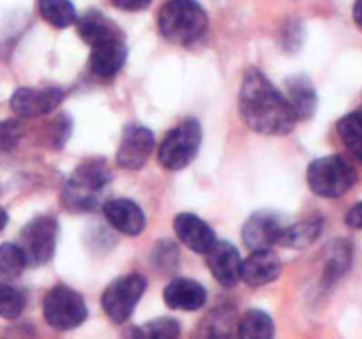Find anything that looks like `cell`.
Here are the masks:
<instances>
[{
	"mask_svg": "<svg viewBox=\"0 0 362 339\" xmlns=\"http://www.w3.org/2000/svg\"><path fill=\"white\" fill-rule=\"evenodd\" d=\"M239 112L247 127L260 134L283 136L293 131L297 117L286 95L264 73L250 69L239 92Z\"/></svg>",
	"mask_w": 362,
	"mask_h": 339,
	"instance_id": "obj_1",
	"label": "cell"
},
{
	"mask_svg": "<svg viewBox=\"0 0 362 339\" xmlns=\"http://www.w3.org/2000/svg\"><path fill=\"white\" fill-rule=\"evenodd\" d=\"M159 30L175 44H193L209 28V18L197 0H168L159 11Z\"/></svg>",
	"mask_w": 362,
	"mask_h": 339,
	"instance_id": "obj_2",
	"label": "cell"
},
{
	"mask_svg": "<svg viewBox=\"0 0 362 339\" xmlns=\"http://www.w3.org/2000/svg\"><path fill=\"white\" fill-rule=\"evenodd\" d=\"M112 179L103 159H90L78 166L62 191L64 207L73 212H88L98 207L99 194Z\"/></svg>",
	"mask_w": 362,
	"mask_h": 339,
	"instance_id": "obj_3",
	"label": "cell"
},
{
	"mask_svg": "<svg viewBox=\"0 0 362 339\" xmlns=\"http://www.w3.org/2000/svg\"><path fill=\"white\" fill-rule=\"evenodd\" d=\"M308 184L322 198H338L356 184V170L339 155L315 159L308 168Z\"/></svg>",
	"mask_w": 362,
	"mask_h": 339,
	"instance_id": "obj_4",
	"label": "cell"
},
{
	"mask_svg": "<svg viewBox=\"0 0 362 339\" xmlns=\"http://www.w3.org/2000/svg\"><path fill=\"white\" fill-rule=\"evenodd\" d=\"M202 143V127L198 120L187 119L173 127L159 147V162L166 170L179 172L197 157Z\"/></svg>",
	"mask_w": 362,
	"mask_h": 339,
	"instance_id": "obj_5",
	"label": "cell"
},
{
	"mask_svg": "<svg viewBox=\"0 0 362 339\" xmlns=\"http://www.w3.org/2000/svg\"><path fill=\"white\" fill-rule=\"evenodd\" d=\"M42 314L49 327L57 331H71L81 325L87 318V306L83 297L67 286H55L49 290L42 302Z\"/></svg>",
	"mask_w": 362,
	"mask_h": 339,
	"instance_id": "obj_6",
	"label": "cell"
},
{
	"mask_svg": "<svg viewBox=\"0 0 362 339\" xmlns=\"http://www.w3.org/2000/svg\"><path fill=\"white\" fill-rule=\"evenodd\" d=\"M57 237H59V225L52 215H39L32 219L21 230L18 239V246L27 260V265L37 267L48 263L55 253Z\"/></svg>",
	"mask_w": 362,
	"mask_h": 339,
	"instance_id": "obj_7",
	"label": "cell"
},
{
	"mask_svg": "<svg viewBox=\"0 0 362 339\" xmlns=\"http://www.w3.org/2000/svg\"><path fill=\"white\" fill-rule=\"evenodd\" d=\"M147 288V281L140 274H127L117 278L108 285L103 293V309L117 323H124L133 314L134 307L140 302Z\"/></svg>",
	"mask_w": 362,
	"mask_h": 339,
	"instance_id": "obj_8",
	"label": "cell"
},
{
	"mask_svg": "<svg viewBox=\"0 0 362 339\" xmlns=\"http://www.w3.org/2000/svg\"><path fill=\"white\" fill-rule=\"evenodd\" d=\"M288 225L286 219L278 212L260 210L255 212L243 228V240L247 249H269L278 244L279 235Z\"/></svg>",
	"mask_w": 362,
	"mask_h": 339,
	"instance_id": "obj_9",
	"label": "cell"
},
{
	"mask_svg": "<svg viewBox=\"0 0 362 339\" xmlns=\"http://www.w3.org/2000/svg\"><path fill=\"white\" fill-rule=\"evenodd\" d=\"M154 150V134L144 126H127L122 133L119 150H117V165L124 170H140Z\"/></svg>",
	"mask_w": 362,
	"mask_h": 339,
	"instance_id": "obj_10",
	"label": "cell"
},
{
	"mask_svg": "<svg viewBox=\"0 0 362 339\" xmlns=\"http://www.w3.org/2000/svg\"><path fill=\"white\" fill-rule=\"evenodd\" d=\"M64 92L59 87H45V88H30L21 87L11 95V108L14 113L25 119H34V117L45 115L53 112L57 106L62 102Z\"/></svg>",
	"mask_w": 362,
	"mask_h": 339,
	"instance_id": "obj_11",
	"label": "cell"
},
{
	"mask_svg": "<svg viewBox=\"0 0 362 339\" xmlns=\"http://www.w3.org/2000/svg\"><path fill=\"white\" fill-rule=\"evenodd\" d=\"M205 260H207V267L211 268L212 275L219 285L235 286L240 281V268H243V260L233 246L228 240H216L205 253Z\"/></svg>",
	"mask_w": 362,
	"mask_h": 339,
	"instance_id": "obj_12",
	"label": "cell"
},
{
	"mask_svg": "<svg viewBox=\"0 0 362 339\" xmlns=\"http://www.w3.org/2000/svg\"><path fill=\"white\" fill-rule=\"evenodd\" d=\"M90 67L98 76L101 78H112L122 69L126 64L127 49L126 42H124L122 32L113 37L105 39V41L98 42V44L90 46Z\"/></svg>",
	"mask_w": 362,
	"mask_h": 339,
	"instance_id": "obj_13",
	"label": "cell"
},
{
	"mask_svg": "<svg viewBox=\"0 0 362 339\" xmlns=\"http://www.w3.org/2000/svg\"><path fill=\"white\" fill-rule=\"evenodd\" d=\"M279 272H281V260L271 247L269 249H255L243 261L240 279L257 288V286H264L274 281Z\"/></svg>",
	"mask_w": 362,
	"mask_h": 339,
	"instance_id": "obj_14",
	"label": "cell"
},
{
	"mask_svg": "<svg viewBox=\"0 0 362 339\" xmlns=\"http://www.w3.org/2000/svg\"><path fill=\"white\" fill-rule=\"evenodd\" d=\"M173 228L177 237L186 247H189L194 253L205 254L209 247L216 242V235L211 226L200 219L198 215L182 212L173 219Z\"/></svg>",
	"mask_w": 362,
	"mask_h": 339,
	"instance_id": "obj_15",
	"label": "cell"
},
{
	"mask_svg": "<svg viewBox=\"0 0 362 339\" xmlns=\"http://www.w3.org/2000/svg\"><path fill=\"white\" fill-rule=\"evenodd\" d=\"M103 212L110 225L124 235H138L145 228V215L134 201L127 198H115L103 205Z\"/></svg>",
	"mask_w": 362,
	"mask_h": 339,
	"instance_id": "obj_16",
	"label": "cell"
},
{
	"mask_svg": "<svg viewBox=\"0 0 362 339\" xmlns=\"http://www.w3.org/2000/svg\"><path fill=\"white\" fill-rule=\"evenodd\" d=\"M166 306L179 311H197L207 300V292L200 282L193 279L177 278L168 282L163 292Z\"/></svg>",
	"mask_w": 362,
	"mask_h": 339,
	"instance_id": "obj_17",
	"label": "cell"
},
{
	"mask_svg": "<svg viewBox=\"0 0 362 339\" xmlns=\"http://www.w3.org/2000/svg\"><path fill=\"white\" fill-rule=\"evenodd\" d=\"M286 99L297 120L311 119L317 109V92L308 78L293 76L286 81Z\"/></svg>",
	"mask_w": 362,
	"mask_h": 339,
	"instance_id": "obj_18",
	"label": "cell"
},
{
	"mask_svg": "<svg viewBox=\"0 0 362 339\" xmlns=\"http://www.w3.org/2000/svg\"><path fill=\"white\" fill-rule=\"evenodd\" d=\"M76 30L88 46H94L105 39L120 34L119 27L99 11H88L81 14L80 20H76Z\"/></svg>",
	"mask_w": 362,
	"mask_h": 339,
	"instance_id": "obj_19",
	"label": "cell"
},
{
	"mask_svg": "<svg viewBox=\"0 0 362 339\" xmlns=\"http://www.w3.org/2000/svg\"><path fill=\"white\" fill-rule=\"evenodd\" d=\"M322 233L320 219H308V221L296 222V225H286L285 230L279 235L278 244L293 249H303L313 244Z\"/></svg>",
	"mask_w": 362,
	"mask_h": 339,
	"instance_id": "obj_20",
	"label": "cell"
},
{
	"mask_svg": "<svg viewBox=\"0 0 362 339\" xmlns=\"http://www.w3.org/2000/svg\"><path fill=\"white\" fill-rule=\"evenodd\" d=\"M338 134L346 150L362 162V109L349 113L339 120Z\"/></svg>",
	"mask_w": 362,
	"mask_h": 339,
	"instance_id": "obj_21",
	"label": "cell"
},
{
	"mask_svg": "<svg viewBox=\"0 0 362 339\" xmlns=\"http://www.w3.org/2000/svg\"><path fill=\"white\" fill-rule=\"evenodd\" d=\"M39 14L55 28H67L76 23V9L69 0H37Z\"/></svg>",
	"mask_w": 362,
	"mask_h": 339,
	"instance_id": "obj_22",
	"label": "cell"
},
{
	"mask_svg": "<svg viewBox=\"0 0 362 339\" xmlns=\"http://www.w3.org/2000/svg\"><path fill=\"white\" fill-rule=\"evenodd\" d=\"M239 335L244 339H271L274 335V321L264 311L251 309L239 321Z\"/></svg>",
	"mask_w": 362,
	"mask_h": 339,
	"instance_id": "obj_23",
	"label": "cell"
},
{
	"mask_svg": "<svg viewBox=\"0 0 362 339\" xmlns=\"http://www.w3.org/2000/svg\"><path fill=\"white\" fill-rule=\"evenodd\" d=\"M27 260L18 244H2L0 246V279H16L27 268Z\"/></svg>",
	"mask_w": 362,
	"mask_h": 339,
	"instance_id": "obj_24",
	"label": "cell"
},
{
	"mask_svg": "<svg viewBox=\"0 0 362 339\" xmlns=\"http://www.w3.org/2000/svg\"><path fill=\"white\" fill-rule=\"evenodd\" d=\"M134 334L140 335V338L173 339L180 334V325L173 318H156V320L147 321L140 328H136Z\"/></svg>",
	"mask_w": 362,
	"mask_h": 339,
	"instance_id": "obj_25",
	"label": "cell"
},
{
	"mask_svg": "<svg viewBox=\"0 0 362 339\" xmlns=\"http://www.w3.org/2000/svg\"><path fill=\"white\" fill-rule=\"evenodd\" d=\"M25 309V297L14 286L0 282V318L14 320Z\"/></svg>",
	"mask_w": 362,
	"mask_h": 339,
	"instance_id": "obj_26",
	"label": "cell"
},
{
	"mask_svg": "<svg viewBox=\"0 0 362 339\" xmlns=\"http://www.w3.org/2000/svg\"><path fill=\"white\" fill-rule=\"evenodd\" d=\"M332 247H334V253L331 254L327 267H325V278H327V281L338 279L350 265V247L345 242H338Z\"/></svg>",
	"mask_w": 362,
	"mask_h": 339,
	"instance_id": "obj_27",
	"label": "cell"
},
{
	"mask_svg": "<svg viewBox=\"0 0 362 339\" xmlns=\"http://www.w3.org/2000/svg\"><path fill=\"white\" fill-rule=\"evenodd\" d=\"M21 136V124L16 120L0 122V154L9 152Z\"/></svg>",
	"mask_w": 362,
	"mask_h": 339,
	"instance_id": "obj_28",
	"label": "cell"
},
{
	"mask_svg": "<svg viewBox=\"0 0 362 339\" xmlns=\"http://www.w3.org/2000/svg\"><path fill=\"white\" fill-rule=\"evenodd\" d=\"M71 124L67 117H60L55 124H53L52 136H49V141L53 143V147H60V145L66 143V140L69 138Z\"/></svg>",
	"mask_w": 362,
	"mask_h": 339,
	"instance_id": "obj_29",
	"label": "cell"
},
{
	"mask_svg": "<svg viewBox=\"0 0 362 339\" xmlns=\"http://www.w3.org/2000/svg\"><path fill=\"white\" fill-rule=\"evenodd\" d=\"M110 2L122 11H141L148 7L152 0H110Z\"/></svg>",
	"mask_w": 362,
	"mask_h": 339,
	"instance_id": "obj_30",
	"label": "cell"
},
{
	"mask_svg": "<svg viewBox=\"0 0 362 339\" xmlns=\"http://www.w3.org/2000/svg\"><path fill=\"white\" fill-rule=\"evenodd\" d=\"M346 225H349L350 228L362 230V201L350 208L349 214H346Z\"/></svg>",
	"mask_w": 362,
	"mask_h": 339,
	"instance_id": "obj_31",
	"label": "cell"
},
{
	"mask_svg": "<svg viewBox=\"0 0 362 339\" xmlns=\"http://www.w3.org/2000/svg\"><path fill=\"white\" fill-rule=\"evenodd\" d=\"M354 20L362 28V0H356L354 4Z\"/></svg>",
	"mask_w": 362,
	"mask_h": 339,
	"instance_id": "obj_32",
	"label": "cell"
},
{
	"mask_svg": "<svg viewBox=\"0 0 362 339\" xmlns=\"http://www.w3.org/2000/svg\"><path fill=\"white\" fill-rule=\"evenodd\" d=\"M6 225H7V212L0 207V232H2Z\"/></svg>",
	"mask_w": 362,
	"mask_h": 339,
	"instance_id": "obj_33",
	"label": "cell"
}]
</instances>
